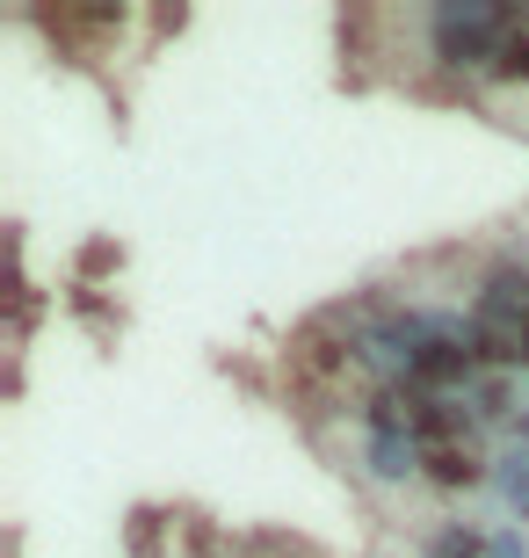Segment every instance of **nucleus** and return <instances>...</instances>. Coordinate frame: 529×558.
Instances as JSON below:
<instances>
[{"label": "nucleus", "instance_id": "20e7f679", "mask_svg": "<svg viewBox=\"0 0 529 558\" xmlns=\"http://www.w3.org/2000/svg\"><path fill=\"white\" fill-rule=\"evenodd\" d=\"M479 472H486L479 435H457V442H435V450H428V478H435V486H471Z\"/></svg>", "mask_w": 529, "mask_h": 558}, {"label": "nucleus", "instance_id": "423d86ee", "mask_svg": "<svg viewBox=\"0 0 529 558\" xmlns=\"http://www.w3.org/2000/svg\"><path fill=\"white\" fill-rule=\"evenodd\" d=\"M486 558H529V522H508L486 537Z\"/></svg>", "mask_w": 529, "mask_h": 558}, {"label": "nucleus", "instance_id": "7ed1b4c3", "mask_svg": "<svg viewBox=\"0 0 529 558\" xmlns=\"http://www.w3.org/2000/svg\"><path fill=\"white\" fill-rule=\"evenodd\" d=\"M363 464L377 486H413V478H428V442L413 428H370Z\"/></svg>", "mask_w": 529, "mask_h": 558}, {"label": "nucleus", "instance_id": "f03ea898", "mask_svg": "<svg viewBox=\"0 0 529 558\" xmlns=\"http://www.w3.org/2000/svg\"><path fill=\"white\" fill-rule=\"evenodd\" d=\"M471 333H479V355L486 371H529V269H493L471 298Z\"/></svg>", "mask_w": 529, "mask_h": 558}, {"label": "nucleus", "instance_id": "f257e3e1", "mask_svg": "<svg viewBox=\"0 0 529 558\" xmlns=\"http://www.w3.org/2000/svg\"><path fill=\"white\" fill-rule=\"evenodd\" d=\"M522 8H501V0H443L435 15H428V44H435V59L443 65H465V73H479L515 44V29H522Z\"/></svg>", "mask_w": 529, "mask_h": 558}, {"label": "nucleus", "instance_id": "39448f33", "mask_svg": "<svg viewBox=\"0 0 529 558\" xmlns=\"http://www.w3.org/2000/svg\"><path fill=\"white\" fill-rule=\"evenodd\" d=\"M493 486H501V500H508L515 515H529V450L515 442L508 457H501V472H493Z\"/></svg>", "mask_w": 529, "mask_h": 558}, {"label": "nucleus", "instance_id": "0eeeda50", "mask_svg": "<svg viewBox=\"0 0 529 558\" xmlns=\"http://www.w3.org/2000/svg\"><path fill=\"white\" fill-rule=\"evenodd\" d=\"M515 435H522V450H529V399H522V428H515Z\"/></svg>", "mask_w": 529, "mask_h": 558}]
</instances>
